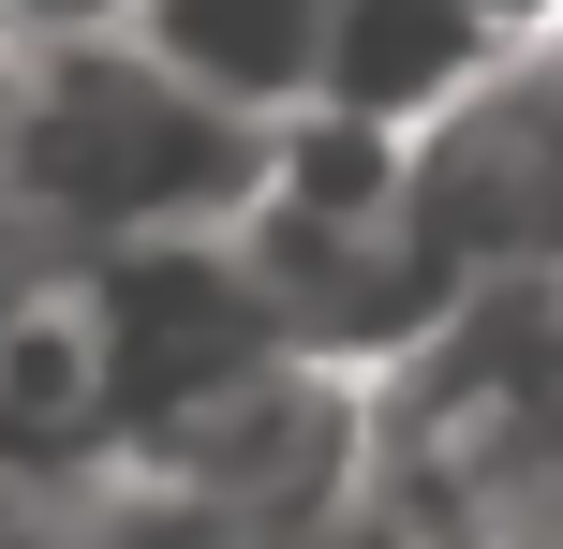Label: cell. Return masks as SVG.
Instances as JSON below:
<instances>
[{
    "mask_svg": "<svg viewBox=\"0 0 563 549\" xmlns=\"http://www.w3.org/2000/svg\"><path fill=\"white\" fill-rule=\"evenodd\" d=\"M0 549H75V491H45V475L0 461Z\"/></svg>",
    "mask_w": 563,
    "mask_h": 549,
    "instance_id": "52a82bcc",
    "label": "cell"
},
{
    "mask_svg": "<svg viewBox=\"0 0 563 549\" xmlns=\"http://www.w3.org/2000/svg\"><path fill=\"white\" fill-rule=\"evenodd\" d=\"M400 238L460 312L563 283V15L400 134Z\"/></svg>",
    "mask_w": 563,
    "mask_h": 549,
    "instance_id": "7a4b0ae2",
    "label": "cell"
},
{
    "mask_svg": "<svg viewBox=\"0 0 563 549\" xmlns=\"http://www.w3.org/2000/svg\"><path fill=\"white\" fill-rule=\"evenodd\" d=\"M134 45L178 89H208L223 119H311L341 59V0H134Z\"/></svg>",
    "mask_w": 563,
    "mask_h": 549,
    "instance_id": "5b68a950",
    "label": "cell"
},
{
    "mask_svg": "<svg viewBox=\"0 0 563 549\" xmlns=\"http://www.w3.org/2000/svg\"><path fill=\"white\" fill-rule=\"evenodd\" d=\"M267 119L178 89L134 30L89 45H0V223L45 253H134V238H238L267 194Z\"/></svg>",
    "mask_w": 563,
    "mask_h": 549,
    "instance_id": "6da1fadb",
    "label": "cell"
},
{
    "mask_svg": "<svg viewBox=\"0 0 563 549\" xmlns=\"http://www.w3.org/2000/svg\"><path fill=\"white\" fill-rule=\"evenodd\" d=\"M89 30H134V0H0V45H89Z\"/></svg>",
    "mask_w": 563,
    "mask_h": 549,
    "instance_id": "8992f818",
    "label": "cell"
},
{
    "mask_svg": "<svg viewBox=\"0 0 563 549\" xmlns=\"http://www.w3.org/2000/svg\"><path fill=\"white\" fill-rule=\"evenodd\" d=\"M75 312H89V356H104L119 461H134L164 416H194L208 386H238L253 356H282L238 238H134V253H89L75 267Z\"/></svg>",
    "mask_w": 563,
    "mask_h": 549,
    "instance_id": "277c9868",
    "label": "cell"
},
{
    "mask_svg": "<svg viewBox=\"0 0 563 549\" xmlns=\"http://www.w3.org/2000/svg\"><path fill=\"white\" fill-rule=\"evenodd\" d=\"M371 461H386V386L282 342L238 386H208L194 416H164L119 475H148V491L208 505V520H238V535H267V549H327L371 505Z\"/></svg>",
    "mask_w": 563,
    "mask_h": 549,
    "instance_id": "3957f363",
    "label": "cell"
}]
</instances>
